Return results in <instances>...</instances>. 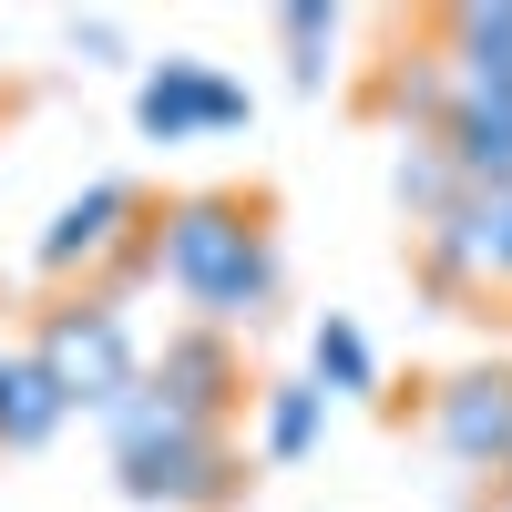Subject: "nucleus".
<instances>
[{
    "instance_id": "nucleus-2",
    "label": "nucleus",
    "mask_w": 512,
    "mask_h": 512,
    "mask_svg": "<svg viewBox=\"0 0 512 512\" xmlns=\"http://www.w3.org/2000/svg\"><path fill=\"white\" fill-rule=\"evenodd\" d=\"M31 359H41V379L62 400H93V410H113L134 390V338H123L113 308H52L41 338H31Z\"/></svg>"
},
{
    "instance_id": "nucleus-3",
    "label": "nucleus",
    "mask_w": 512,
    "mask_h": 512,
    "mask_svg": "<svg viewBox=\"0 0 512 512\" xmlns=\"http://www.w3.org/2000/svg\"><path fill=\"white\" fill-rule=\"evenodd\" d=\"M236 113H246V93L216 82L205 62H164V72L144 82V134H164V144H175V134H205V123H236Z\"/></svg>"
},
{
    "instance_id": "nucleus-10",
    "label": "nucleus",
    "mask_w": 512,
    "mask_h": 512,
    "mask_svg": "<svg viewBox=\"0 0 512 512\" xmlns=\"http://www.w3.org/2000/svg\"><path fill=\"white\" fill-rule=\"evenodd\" d=\"M318 400H328V390H277V410H267V451H277V461H297V451L318 441Z\"/></svg>"
},
{
    "instance_id": "nucleus-9",
    "label": "nucleus",
    "mask_w": 512,
    "mask_h": 512,
    "mask_svg": "<svg viewBox=\"0 0 512 512\" xmlns=\"http://www.w3.org/2000/svg\"><path fill=\"white\" fill-rule=\"evenodd\" d=\"M62 390L41 379V359H0V451H31V441H52L62 431Z\"/></svg>"
},
{
    "instance_id": "nucleus-6",
    "label": "nucleus",
    "mask_w": 512,
    "mask_h": 512,
    "mask_svg": "<svg viewBox=\"0 0 512 512\" xmlns=\"http://www.w3.org/2000/svg\"><path fill=\"white\" fill-rule=\"evenodd\" d=\"M441 267L451 277H512V195H472L441 216Z\"/></svg>"
},
{
    "instance_id": "nucleus-1",
    "label": "nucleus",
    "mask_w": 512,
    "mask_h": 512,
    "mask_svg": "<svg viewBox=\"0 0 512 512\" xmlns=\"http://www.w3.org/2000/svg\"><path fill=\"white\" fill-rule=\"evenodd\" d=\"M164 277H175L195 308H216L226 328L256 318L277 297V256L256 236V205L246 195H185L175 216H164Z\"/></svg>"
},
{
    "instance_id": "nucleus-11",
    "label": "nucleus",
    "mask_w": 512,
    "mask_h": 512,
    "mask_svg": "<svg viewBox=\"0 0 512 512\" xmlns=\"http://www.w3.org/2000/svg\"><path fill=\"white\" fill-rule=\"evenodd\" d=\"M318 379H338V390H369V338H359L349 318L318 328Z\"/></svg>"
},
{
    "instance_id": "nucleus-5",
    "label": "nucleus",
    "mask_w": 512,
    "mask_h": 512,
    "mask_svg": "<svg viewBox=\"0 0 512 512\" xmlns=\"http://www.w3.org/2000/svg\"><path fill=\"white\" fill-rule=\"evenodd\" d=\"M123 216H144L134 185H93L82 205H62V216H52V236H41V267L72 277V267H93V256H113V246H123Z\"/></svg>"
},
{
    "instance_id": "nucleus-4",
    "label": "nucleus",
    "mask_w": 512,
    "mask_h": 512,
    "mask_svg": "<svg viewBox=\"0 0 512 512\" xmlns=\"http://www.w3.org/2000/svg\"><path fill=\"white\" fill-rule=\"evenodd\" d=\"M441 441H451L461 461H512V379H502V369L451 379V400H441Z\"/></svg>"
},
{
    "instance_id": "nucleus-7",
    "label": "nucleus",
    "mask_w": 512,
    "mask_h": 512,
    "mask_svg": "<svg viewBox=\"0 0 512 512\" xmlns=\"http://www.w3.org/2000/svg\"><path fill=\"white\" fill-rule=\"evenodd\" d=\"M451 175H472L482 195H512V93H482L451 113Z\"/></svg>"
},
{
    "instance_id": "nucleus-8",
    "label": "nucleus",
    "mask_w": 512,
    "mask_h": 512,
    "mask_svg": "<svg viewBox=\"0 0 512 512\" xmlns=\"http://www.w3.org/2000/svg\"><path fill=\"white\" fill-rule=\"evenodd\" d=\"M164 410H185V420H205L216 431V410H226V390H236V369H226V338H175L164 349Z\"/></svg>"
}]
</instances>
